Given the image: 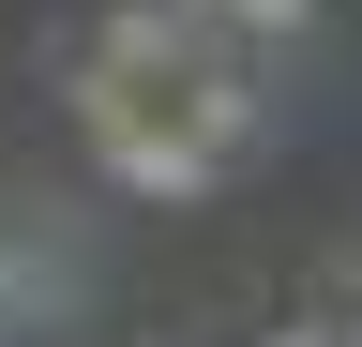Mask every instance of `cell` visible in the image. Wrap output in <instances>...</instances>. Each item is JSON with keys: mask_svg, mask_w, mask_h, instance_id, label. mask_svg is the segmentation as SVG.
Wrapping results in <instances>:
<instances>
[{"mask_svg": "<svg viewBox=\"0 0 362 347\" xmlns=\"http://www.w3.org/2000/svg\"><path fill=\"white\" fill-rule=\"evenodd\" d=\"M76 136H90V166H106L121 196H166V211H197V196L226 182L197 136H166V121H136V106H76Z\"/></svg>", "mask_w": 362, "mask_h": 347, "instance_id": "cell-1", "label": "cell"}, {"mask_svg": "<svg viewBox=\"0 0 362 347\" xmlns=\"http://www.w3.org/2000/svg\"><path fill=\"white\" fill-rule=\"evenodd\" d=\"M272 347H332V332H272Z\"/></svg>", "mask_w": 362, "mask_h": 347, "instance_id": "cell-4", "label": "cell"}, {"mask_svg": "<svg viewBox=\"0 0 362 347\" xmlns=\"http://www.w3.org/2000/svg\"><path fill=\"white\" fill-rule=\"evenodd\" d=\"M45 317H76V257L0 242V332H45Z\"/></svg>", "mask_w": 362, "mask_h": 347, "instance_id": "cell-2", "label": "cell"}, {"mask_svg": "<svg viewBox=\"0 0 362 347\" xmlns=\"http://www.w3.org/2000/svg\"><path fill=\"white\" fill-rule=\"evenodd\" d=\"M197 16L226 30V46H317V16H332V0H197Z\"/></svg>", "mask_w": 362, "mask_h": 347, "instance_id": "cell-3", "label": "cell"}]
</instances>
